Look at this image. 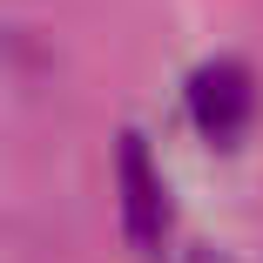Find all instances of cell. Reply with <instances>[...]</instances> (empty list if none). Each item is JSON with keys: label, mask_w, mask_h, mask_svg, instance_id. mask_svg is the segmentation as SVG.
Returning a JSON list of instances; mask_svg holds the SVG:
<instances>
[{"label": "cell", "mask_w": 263, "mask_h": 263, "mask_svg": "<svg viewBox=\"0 0 263 263\" xmlns=\"http://www.w3.org/2000/svg\"><path fill=\"white\" fill-rule=\"evenodd\" d=\"M115 182H122V230H128V243L135 250H162V236H169V189H162V169L148 162L142 135H122Z\"/></svg>", "instance_id": "7a4b0ae2"}, {"label": "cell", "mask_w": 263, "mask_h": 263, "mask_svg": "<svg viewBox=\"0 0 263 263\" xmlns=\"http://www.w3.org/2000/svg\"><path fill=\"white\" fill-rule=\"evenodd\" d=\"M250 115H256V81H250L243 61H202L189 74V122H196L202 142L230 148L250 128Z\"/></svg>", "instance_id": "6da1fadb"}]
</instances>
